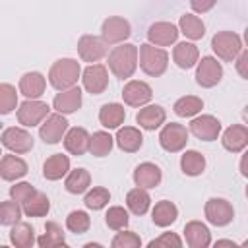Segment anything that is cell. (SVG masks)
I'll list each match as a JSON object with an SVG mask.
<instances>
[{"label": "cell", "instance_id": "cell-1", "mask_svg": "<svg viewBox=\"0 0 248 248\" xmlns=\"http://www.w3.org/2000/svg\"><path fill=\"white\" fill-rule=\"evenodd\" d=\"M108 70L114 78L128 79L138 70V46L132 43H120L108 54Z\"/></svg>", "mask_w": 248, "mask_h": 248}, {"label": "cell", "instance_id": "cell-2", "mask_svg": "<svg viewBox=\"0 0 248 248\" xmlns=\"http://www.w3.org/2000/svg\"><path fill=\"white\" fill-rule=\"evenodd\" d=\"M138 64L143 70V74H147L151 78H159L167 72L169 54L161 46H155L151 43H143L138 48Z\"/></svg>", "mask_w": 248, "mask_h": 248}, {"label": "cell", "instance_id": "cell-3", "mask_svg": "<svg viewBox=\"0 0 248 248\" xmlns=\"http://www.w3.org/2000/svg\"><path fill=\"white\" fill-rule=\"evenodd\" d=\"M81 76V66L74 58H58L48 70V81L56 91L74 87Z\"/></svg>", "mask_w": 248, "mask_h": 248}, {"label": "cell", "instance_id": "cell-4", "mask_svg": "<svg viewBox=\"0 0 248 248\" xmlns=\"http://www.w3.org/2000/svg\"><path fill=\"white\" fill-rule=\"evenodd\" d=\"M211 48L217 54V58L225 60V62H234V58L240 54L242 46V39L238 33L234 31H219L213 35L211 39Z\"/></svg>", "mask_w": 248, "mask_h": 248}, {"label": "cell", "instance_id": "cell-5", "mask_svg": "<svg viewBox=\"0 0 248 248\" xmlns=\"http://www.w3.org/2000/svg\"><path fill=\"white\" fill-rule=\"evenodd\" d=\"M50 114V107L39 99H27L17 107V122L25 128L39 126Z\"/></svg>", "mask_w": 248, "mask_h": 248}, {"label": "cell", "instance_id": "cell-6", "mask_svg": "<svg viewBox=\"0 0 248 248\" xmlns=\"http://www.w3.org/2000/svg\"><path fill=\"white\" fill-rule=\"evenodd\" d=\"M159 143L169 153H178L188 143V130L178 122H169L159 132Z\"/></svg>", "mask_w": 248, "mask_h": 248}, {"label": "cell", "instance_id": "cell-7", "mask_svg": "<svg viewBox=\"0 0 248 248\" xmlns=\"http://www.w3.org/2000/svg\"><path fill=\"white\" fill-rule=\"evenodd\" d=\"M130 35H132L130 21L124 19V17H120V16H110L101 25V39L105 41V45L124 43Z\"/></svg>", "mask_w": 248, "mask_h": 248}, {"label": "cell", "instance_id": "cell-8", "mask_svg": "<svg viewBox=\"0 0 248 248\" xmlns=\"http://www.w3.org/2000/svg\"><path fill=\"white\" fill-rule=\"evenodd\" d=\"M68 132V120L64 114L60 112H52L48 114L43 122H41V128H39V138L48 143V145H54V143H60L64 134Z\"/></svg>", "mask_w": 248, "mask_h": 248}, {"label": "cell", "instance_id": "cell-9", "mask_svg": "<svg viewBox=\"0 0 248 248\" xmlns=\"http://www.w3.org/2000/svg\"><path fill=\"white\" fill-rule=\"evenodd\" d=\"M0 143L10 149L12 153H17V155H23L27 151L33 149V136L25 130V128H17V126H10L2 132L0 136Z\"/></svg>", "mask_w": 248, "mask_h": 248}, {"label": "cell", "instance_id": "cell-10", "mask_svg": "<svg viewBox=\"0 0 248 248\" xmlns=\"http://www.w3.org/2000/svg\"><path fill=\"white\" fill-rule=\"evenodd\" d=\"M205 219L215 227H225L234 219V209L225 198H209L203 207Z\"/></svg>", "mask_w": 248, "mask_h": 248}, {"label": "cell", "instance_id": "cell-11", "mask_svg": "<svg viewBox=\"0 0 248 248\" xmlns=\"http://www.w3.org/2000/svg\"><path fill=\"white\" fill-rule=\"evenodd\" d=\"M223 78V66L217 62V58L213 56H203L202 60H198V68H196V83L200 87H215Z\"/></svg>", "mask_w": 248, "mask_h": 248}, {"label": "cell", "instance_id": "cell-12", "mask_svg": "<svg viewBox=\"0 0 248 248\" xmlns=\"http://www.w3.org/2000/svg\"><path fill=\"white\" fill-rule=\"evenodd\" d=\"M83 89L91 95H101L108 87V70L103 64H89L81 72Z\"/></svg>", "mask_w": 248, "mask_h": 248}, {"label": "cell", "instance_id": "cell-13", "mask_svg": "<svg viewBox=\"0 0 248 248\" xmlns=\"http://www.w3.org/2000/svg\"><path fill=\"white\" fill-rule=\"evenodd\" d=\"M78 54L83 62L95 64L107 54V45L101 37L95 35H81L78 41Z\"/></svg>", "mask_w": 248, "mask_h": 248}, {"label": "cell", "instance_id": "cell-14", "mask_svg": "<svg viewBox=\"0 0 248 248\" xmlns=\"http://www.w3.org/2000/svg\"><path fill=\"white\" fill-rule=\"evenodd\" d=\"M190 132L202 141H213L221 134V122L211 114H200V116L192 118Z\"/></svg>", "mask_w": 248, "mask_h": 248}, {"label": "cell", "instance_id": "cell-15", "mask_svg": "<svg viewBox=\"0 0 248 248\" xmlns=\"http://www.w3.org/2000/svg\"><path fill=\"white\" fill-rule=\"evenodd\" d=\"M178 27L169 21H155L147 29V41L155 46H170L178 39Z\"/></svg>", "mask_w": 248, "mask_h": 248}, {"label": "cell", "instance_id": "cell-16", "mask_svg": "<svg viewBox=\"0 0 248 248\" xmlns=\"http://www.w3.org/2000/svg\"><path fill=\"white\" fill-rule=\"evenodd\" d=\"M151 97H153V89L140 79L128 81L122 89V99L128 107H143L151 101Z\"/></svg>", "mask_w": 248, "mask_h": 248}, {"label": "cell", "instance_id": "cell-17", "mask_svg": "<svg viewBox=\"0 0 248 248\" xmlns=\"http://www.w3.org/2000/svg\"><path fill=\"white\" fill-rule=\"evenodd\" d=\"M81 89L79 87H68L62 89L60 93H56L54 101H52V108L60 114H72L81 107Z\"/></svg>", "mask_w": 248, "mask_h": 248}, {"label": "cell", "instance_id": "cell-18", "mask_svg": "<svg viewBox=\"0 0 248 248\" xmlns=\"http://www.w3.org/2000/svg\"><path fill=\"white\" fill-rule=\"evenodd\" d=\"M221 143L231 153H240L248 145V128L244 124H232L223 132Z\"/></svg>", "mask_w": 248, "mask_h": 248}, {"label": "cell", "instance_id": "cell-19", "mask_svg": "<svg viewBox=\"0 0 248 248\" xmlns=\"http://www.w3.org/2000/svg\"><path fill=\"white\" fill-rule=\"evenodd\" d=\"M27 163L17 157V153H12V155H2L0 157V178L8 180V182H14V180H19L27 174Z\"/></svg>", "mask_w": 248, "mask_h": 248}, {"label": "cell", "instance_id": "cell-20", "mask_svg": "<svg viewBox=\"0 0 248 248\" xmlns=\"http://www.w3.org/2000/svg\"><path fill=\"white\" fill-rule=\"evenodd\" d=\"M62 141H64V147H66V151H68L70 155L79 157V155H83V153L89 149V132H87L85 128L74 126V128H70V130L64 134Z\"/></svg>", "mask_w": 248, "mask_h": 248}, {"label": "cell", "instance_id": "cell-21", "mask_svg": "<svg viewBox=\"0 0 248 248\" xmlns=\"http://www.w3.org/2000/svg\"><path fill=\"white\" fill-rule=\"evenodd\" d=\"M161 180H163V170L155 163H141L134 170V182L140 188H145V190L155 188L161 184Z\"/></svg>", "mask_w": 248, "mask_h": 248}, {"label": "cell", "instance_id": "cell-22", "mask_svg": "<svg viewBox=\"0 0 248 248\" xmlns=\"http://www.w3.org/2000/svg\"><path fill=\"white\" fill-rule=\"evenodd\" d=\"M184 238L192 248H207L211 244V232L202 221H188L184 225Z\"/></svg>", "mask_w": 248, "mask_h": 248}, {"label": "cell", "instance_id": "cell-23", "mask_svg": "<svg viewBox=\"0 0 248 248\" xmlns=\"http://www.w3.org/2000/svg\"><path fill=\"white\" fill-rule=\"evenodd\" d=\"M165 120H167V112L161 105H147L140 108V112L136 114V122L143 130H157L159 126L165 124Z\"/></svg>", "mask_w": 248, "mask_h": 248}, {"label": "cell", "instance_id": "cell-24", "mask_svg": "<svg viewBox=\"0 0 248 248\" xmlns=\"http://www.w3.org/2000/svg\"><path fill=\"white\" fill-rule=\"evenodd\" d=\"M46 78L41 72H27L19 78V93L27 99H39L45 93Z\"/></svg>", "mask_w": 248, "mask_h": 248}, {"label": "cell", "instance_id": "cell-25", "mask_svg": "<svg viewBox=\"0 0 248 248\" xmlns=\"http://www.w3.org/2000/svg\"><path fill=\"white\" fill-rule=\"evenodd\" d=\"M114 141H116L118 149H122L124 153H136L143 145V136H141V132L138 128L124 126V128H118Z\"/></svg>", "mask_w": 248, "mask_h": 248}, {"label": "cell", "instance_id": "cell-26", "mask_svg": "<svg viewBox=\"0 0 248 248\" xmlns=\"http://www.w3.org/2000/svg\"><path fill=\"white\" fill-rule=\"evenodd\" d=\"M172 60H174V64L178 68L190 70V68H194L198 64L200 50H198V46L194 43H186V41L184 43H178L174 46V50H172Z\"/></svg>", "mask_w": 248, "mask_h": 248}, {"label": "cell", "instance_id": "cell-27", "mask_svg": "<svg viewBox=\"0 0 248 248\" xmlns=\"http://www.w3.org/2000/svg\"><path fill=\"white\" fill-rule=\"evenodd\" d=\"M68 170H70V157L62 153H54L43 163V176L46 180H60L62 176L68 174Z\"/></svg>", "mask_w": 248, "mask_h": 248}, {"label": "cell", "instance_id": "cell-28", "mask_svg": "<svg viewBox=\"0 0 248 248\" xmlns=\"http://www.w3.org/2000/svg\"><path fill=\"white\" fill-rule=\"evenodd\" d=\"M124 118H126V110H124V107L120 103H107L99 110V122L108 130L120 128Z\"/></svg>", "mask_w": 248, "mask_h": 248}, {"label": "cell", "instance_id": "cell-29", "mask_svg": "<svg viewBox=\"0 0 248 248\" xmlns=\"http://www.w3.org/2000/svg\"><path fill=\"white\" fill-rule=\"evenodd\" d=\"M21 209L27 217H45L48 211H50V200L46 194L35 190L23 203H21Z\"/></svg>", "mask_w": 248, "mask_h": 248}, {"label": "cell", "instance_id": "cell-30", "mask_svg": "<svg viewBox=\"0 0 248 248\" xmlns=\"http://www.w3.org/2000/svg\"><path fill=\"white\" fill-rule=\"evenodd\" d=\"M176 217H178V207L169 200L157 202L153 211H151V219L157 227H169L176 221Z\"/></svg>", "mask_w": 248, "mask_h": 248}, {"label": "cell", "instance_id": "cell-31", "mask_svg": "<svg viewBox=\"0 0 248 248\" xmlns=\"http://www.w3.org/2000/svg\"><path fill=\"white\" fill-rule=\"evenodd\" d=\"M64 186L70 194H83L89 190L91 186V174L89 170L85 169H74V170H68L66 174V180H64Z\"/></svg>", "mask_w": 248, "mask_h": 248}, {"label": "cell", "instance_id": "cell-32", "mask_svg": "<svg viewBox=\"0 0 248 248\" xmlns=\"http://www.w3.org/2000/svg\"><path fill=\"white\" fill-rule=\"evenodd\" d=\"M126 205L134 215H145L151 205V196L147 194L145 188L136 186L126 194Z\"/></svg>", "mask_w": 248, "mask_h": 248}, {"label": "cell", "instance_id": "cell-33", "mask_svg": "<svg viewBox=\"0 0 248 248\" xmlns=\"http://www.w3.org/2000/svg\"><path fill=\"white\" fill-rule=\"evenodd\" d=\"M10 242L17 248H31L37 240H35V229L29 223L17 221L16 225H12L10 231Z\"/></svg>", "mask_w": 248, "mask_h": 248}, {"label": "cell", "instance_id": "cell-34", "mask_svg": "<svg viewBox=\"0 0 248 248\" xmlns=\"http://www.w3.org/2000/svg\"><path fill=\"white\" fill-rule=\"evenodd\" d=\"M178 31H180L186 39L198 41V39H202V37L205 35V25H203V21H202L198 16H194V14H184V16H180Z\"/></svg>", "mask_w": 248, "mask_h": 248}, {"label": "cell", "instance_id": "cell-35", "mask_svg": "<svg viewBox=\"0 0 248 248\" xmlns=\"http://www.w3.org/2000/svg\"><path fill=\"white\" fill-rule=\"evenodd\" d=\"M37 244L41 248H54V246H66V234L62 227L56 221H48L45 225V232L37 238Z\"/></svg>", "mask_w": 248, "mask_h": 248}, {"label": "cell", "instance_id": "cell-36", "mask_svg": "<svg viewBox=\"0 0 248 248\" xmlns=\"http://www.w3.org/2000/svg\"><path fill=\"white\" fill-rule=\"evenodd\" d=\"M180 169L186 176H200L205 170V157L196 149H188L180 157Z\"/></svg>", "mask_w": 248, "mask_h": 248}, {"label": "cell", "instance_id": "cell-37", "mask_svg": "<svg viewBox=\"0 0 248 248\" xmlns=\"http://www.w3.org/2000/svg\"><path fill=\"white\" fill-rule=\"evenodd\" d=\"M202 108H203V101L200 97H196V95H184V97L176 99L174 105H172V110L182 118L196 116Z\"/></svg>", "mask_w": 248, "mask_h": 248}, {"label": "cell", "instance_id": "cell-38", "mask_svg": "<svg viewBox=\"0 0 248 248\" xmlns=\"http://www.w3.org/2000/svg\"><path fill=\"white\" fill-rule=\"evenodd\" d=\"M112 145H114V138L108 132L99 130L93 136H89V151L95 157H107L112 151Z\"/></svg>", "mask_w": 248, "mask_h": 248}, {"label": "cell", "instance_id": "cell-39", "mask_svg": "<svg viewBox=\"0 0 248 248\" xmlns=\"http://www.w3.org/2000/svg\"><path fill=\"white\" fill-rule=\"evenodd\" d=\"M21 205L16 200H8V202H0V225L2 227H12L21 219Z\"/></svg>", "mask_w": 248, "mask_h": 248}, {"label": "cell", "instance_id": "cell-40", "mask_svg": "<svg viewBox=\"0 0 248 248\" xmlns=\"http://www.w3.org/2000/svg\"><path fill=\"white\" fill-rule=\"evenodd\" d=\"M108 202H110V192H108L107 188H103V186L91 188V190L85 194V198H83L85 207H87V209H93V211L103 209Z\"/></svg>", "mask_w": 248, "mask_h": 248}, {"label": "cell", "instance_id": "cell-41", "mask_svg": "<svg viewBox=\"0 0 248 248\" xmlns=\"http://www.w3.org/2000/svg\"><path fill=\"white\" fill-rule=\"evenodd\" d=\"M105 223H107V227L112 229V231H122V229L128 227L130 215H128V211H126L122 205H112V207H108V211L105 213Z\"/></svg>", "mask_w": 248, "mask_h": 248}, {"label": "cell", "instance_id": "cell-42", "mask_svg": "<svg viewBox=\"0 0 248 248\" xmlns=\"http://www.w3.org/2000/svg\"><path fill=\"white\" fill-rule=\"evenodd\" d=\"M89 227H91V217H89L85 211L76 209V211H72V213L66 217V229H68L70 232L83 234V232L89 231Z\"/></svg>", "mask_w": 248, "mask_h": 248}, {"label": "cell", "instance_id": "cell-43", "mask_svg": "<svg viewBox=\"0 0 248 248\" xmlns=\"http://www.w3.org/2000/svg\"><path fill=\"white\" fill-rule=\"evenodd\" d=\"M17 107V91L10 83H0V114H10Z\"/></svg>", "mask_w": 248, "mask_h": 248}, {"label": "cell", "instance_id": "cell-44", "mask_svg": "<svg viewBox=\"0 0 248 248\" xmlns=\"http://www.w3.org/2000/svg\"><path fill=\"white\" fill-rule=\"evenodd\" d=\"M110 246L112 248H138V246H141V238L134 231H124L122 229V232H118L110 240Z\"/></svg>", "mask_w": 248, "mask_h": 248}, {"label": "cell", "instance_id": "cell-45", "mask_svg": "<svg viewBox=\"0 0 248 248\" xmlns=\"http://www.w3.org/2000/svg\"><path fill=\"white\" fill-rule=\"evenodd\" d=\"M33 192H35V188H33L29 182H17V184H14V186L10 188V198L16 200L17 203H23Z\"/></svg>", "mask_w": 248, "mask_h": 248}, {"label": "cell", "instance_id": "cell-46", "mask_svg": "<svg viewBox=\"0 0 248 248\" xmlns=\"http://www.w3.org/2000/svg\"><path fill=\"white\" fill-rule=\"evenodd\" d=\"M155 246H174V248H180L182 246V240L174 232H163L159 238H153L149 242V248H155Z\"/></svg>", "mask_w": 248, "mask_h": 248}, {"label": "cell", "instance_id": "cell-47", "mask_svg": "<svg viewBox=\"0 0 248 248\" xmlns=\"http://www.w3.org/2000/svg\"><path fill=\"white\" fill-rule=\"evenodd\" d=\"M217 4V0H190V6L196 14H205L209 12L213 6Z\"/></svg>", "mask_w": 248, "mask_h": 248}, {"label": "cell", "instance_id": "cell-48", "mask_svg": "<svg viewBox=\"0 0 248 248\" xmlns=\"http://www.w3.org/2000/svg\"><path fill=\"white\" fill-rule=\"evenodd\" d=\"M234 60H236V70H238V74H240L242 78H248L246 68H244V64H246V60H248V52L242 48V50H240V54H238Z\"/></svg>", "mask_w": 248, "mask_h": 248}, {"label": "cell", "instance_id": "cell-49", "mask_svg": "<svg viewBox=\"0 0 248 248\" xmlns=\"http://www.w3.org/2000/svg\"><path fill=\"white\" fill-rule=\"evenodd\" d=\"M215 246H236V244H234L232 240H217Z\"/></svg>", "mask_w": 248, "mask_h": 248}, {"label": "cell", "instance_id": "cell-50", "mask_svg": "<svg viewBox=\"0 0 248 248\" xmlns=\"http://www.w3.org/2000/svg\"><path fill=\"white\" fill-rule=\"evenodd\" d=\"M0 155H2V151H0Z\"/></svg>", "mask_w": 248, "mask_h": 248}]
</instances>
